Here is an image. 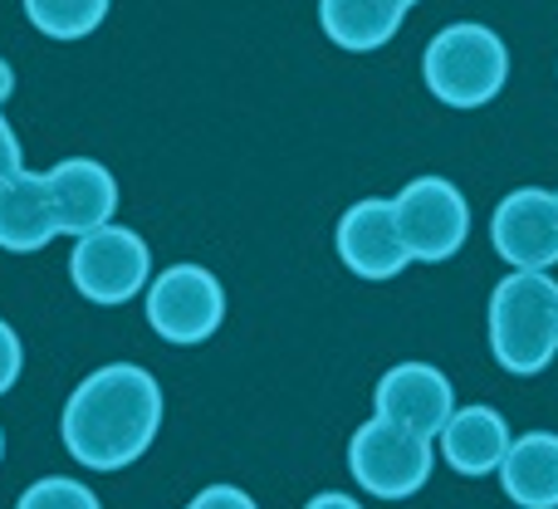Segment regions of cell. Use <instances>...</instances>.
Segmentation results:
<instances>
[{"mask_svg": "<svg viewBox=\"0 0 558 509\" xmlns=\"http://www.w3.org/2000/svg\"><path fill=\"white\" fill-rule=\"evenodd\" d=\"M500 485L520 509H558V432H530L510 441Z\"/></svg>", "mask_w": 558, "mask_h": 509, "instance_id": "obj_15", "label": "cell"}, {"mask_svg": "<svg viewBox=\"0 0 558 509\" xmlns=\"http://www.w3.org/2000/svg\"><path fill=\"white\" fill-rule=\"evenodd\" d=\"M422 78L446 108H485L510 78V49L490 25H446L426 45Z\"/></svg>", "mask_w": 558, "mask_h": 509, "instance_id": "obj_3", "label": "cell"}, {"mask_svg": "<svg viewBox=\"0 0 558 509\" xmlns=\"http://www.w3.org/2000/svg\"><path fill=\"white\" fill-rule=\"evenodd\" d=\"M10 94H15V69H10L5 59H0V104H5Z\"/></svg>", "mask_w": 558, "mask_h": 509, "instance_id": "obj_21", "label": "cell"}, {"mask_svg": "<svg viewBox=\"0 0 558 509\" xmlns=\"http://www.w3.org/2000/svg\"><path fill=\"white\" fill-rule=\"evenodd\" d=\"M186 509H192V505H186Z\"/></svg>", "mask_w": 558, "mask_h": 509, "instance_id": "obj_23", "label": "cell"}, {"mask_svg": "<svg viewBox=\"0 0 558 509\" xmlns=\"http://www.w3.org/2000/svg\"><path fill=\"white\" fill-rule=\"evenodd\" d=\"M59 235L54 196H49L45 172H10L0 182V251L35 255Z\"/></svg>", "mask_w": 558, "mask_h": 509, "instance_id": "obj_12", "label": "cell"}, {"mask_svg": "<svg viewBox=\"0 0 558 509\" xmlns=\"http://www.w3.org/2000/svg\"><path fill=\"white\" fill-rule=\"evenodd\" d=\"M495 251L514 269H554L558 265V192L520 186L490 216Z\"/></svg>", "mask_w": 558, "mask_h": 509, "instance_id": "obj_8", "label": "cell"}, {"mask_svg": "<svg viewBox=\"0 0 558 509\" xmlns=\"http://www.w3.org/2000/svg\"><path fill=\"white\" fill-rule=\"evenodd\" d=\"M20 367H25V348H20V338H15V328L0 318V397L15 387V377H20Z\"/></svg>", "mask_w": 558, "mask_h": 509, "instance_id": "obj_18", "label": "cell"}, {"mask_svg": "<svg viewBox=\"0 0 558 509\" xmlns=\"http://www.w3.org/2000/svg\"><path fill=\"white\" fill-rule=\"evenodd\" d=\"M304 509H363L353 500V495H338V490H324V495H314Z\"/></svg>", "mask_w": 558, "mask_h": 509, "instance_id": "obj_20", "label": "cell"}, {"mask_svg": "<svg viewBox=\"0 0 558 509\" xmlns=\"http://www.w3.org/2000/svg\"><path fill=\"white\" fill-rule=\"evenodd\" d=\"M49 177V196H54L59 235H84L113 221L118 211V182L104 162L94 157H64Z\"/></svg>", "mask_w": 558, "mask_h": 509, "instance_id": "obj_11", "label": "cell"}, {"mask_svg": "<svg viewBox=\"0 0 558 509\" xmlns=\"http://www.w3.org/2000/svg\"><path fill=\"white\" fill-rule=\"evenodd\" d=\"M373 407H377V416H387V422L436 441L441 426L451 422V412H456V392H451V377H446L441 367L397 363L392 373H383V383H377Z\"/></svg>", "mask_w": 558, "mask_h": 509, "instance_id": "obj_9", "label": "cell"}, {"mask_svg": "<svg viewBox=\"0 0 558 509\" xmlns=\"http://www.w3.org/2000/svg\"><path fill=\"white\" fill-rule=\"evenodd\" d=\"M397 231L412 259H451L461 255L465 235H471V206H465L461 186H451L446 177H416L392 196Z\"/></svg>", "mask_w": 558, "mask_h": 509, "instance_id": "obj_6", "label": "cell"}, {"mask_svg": "<svg viewBox=\"0 0 558 509\" xmlns=\"http://www.w3.org/2000/svg\"><path fill=\"white\" fill-rule=\"evenodd\" d=\"M0 456H5V432H0Z\"/></svg>", "mask_w": 558, "mask_h": 509, "instance_id": "obj_22", "label": "cell"}, {"mask_svg": "<svg viewBox=\"0 0 558 509\" xmlns=\"http://www.w3.org/2000/svg\"><path fill=\"white\" fill-rule=\"evenodd\" d=\"M432 465H436L432 441L387 422V416L363 422L353 432V441H348V471L377 500H407V495H416L432 481Z\"/></svg>", "mask_w": 558, "mask_h": 509, "instance_id": "obj_4", "label": "cell"}, {"mask_svg": "<svg viewBox=\"0 0 558 509\" xmlns=\"http://www.w3.org/2000/svg\"><path fill=\"white\" fill-rule=\"evenodd\" d=\"M441 456L446 465H451L456 475H465V481H481V475L500 471L505 451H510V422H505L495 407L475 402V407H461V412H451V422L441 426Z\"/></svg>", "mask_w": 558, "mask_h": 509, "instance_id": "obj_13", "label": "cell"}, {"mask_svg": "<svg viewBox=\"0 0 558 509\" xmlns=\"http://www.w3.org/2000/svg\"><path fill=\"white\" fill-rule=\"evenodd\" d=\"M113 0H25V20L49 39H84L108 20Z\"/></svg>", "mask_w": 558, "mask_h": 509, "instance_id": "obj_16", "label": "cell"}, {"mask_svg": "<svg viewBox=\"0 0 558 509\" xmlns=\"http://www.w3.org/2000/svg\"><path fill=\"white\" fill-rule=\"evenodd\" d=\"M490 353L505 373L539 377L558 353V284L549 269H514L490 294Z\"/></svg>", "mask_w": 558, "mask_h": 509, "instance_id": "obj_2", "label": "cell"}, {"mask_svg": "<svg viewBox=\"0 0 558 509\" xmlns=\"http://www.w3.org/2000/svg\"><path fill=\"white\" fill-rule=\"evenodd\" d=\"M147 275H153V251L137 231L128 226H98V231L74 235V255H69V279L84 299L94 304H128L143 294Z\"/></svg>", "mask_w": 558, "mask_h": 509, "instance_id": "obj_5", "label": "cell"}, {"mask_svg": "<svg viewBox=\"0 0 558 509\" xmlns=\"http://www.w3.org/2000/svg\"><path fill=\"white\" fill-rule=\"evenodd\" d=\"M10 172H20V137H15V128H10V118L0 113V182H5Z\"/></svg>", "mask_w": 558, "mask_h": 509, "instance_id": "obj_19", "label": "cell"}, {"mask_svg": "<svg viewBox=\"0 0 558 509\" xmlns=\"http://www.w3.org/2000/svg\"><path fill=\"white\" fill-rule=\"evenodd\" d=\"M333 245H338V259H343L357 279H397L412 265V255H407V245H402V231H397L392 202H377V196L348 206L343 221H338Z\"/></svg>", "mask_w": 558, "mask_h": 509, "instance_id": "obj_10", "label": "cell"}, {"mask_svg": "<svg viewBox=\"0 0 558 509\" xmlns=\"http://www.w3.org/2000/svg\"><path fill=\"white\" fill-rule=\"evenodd\" d=\"M147 324L167 343H206L226 324V289L206 265H172L147 289Z\"/></svg>", "mask_w": 558, "mask_h": 509, "instance_id": "obj_7", "label": "cell"}, {"mask_svg": "<svg viewBox=\"0 0 558 509\" xmlns=\"http://www.w3.org/2000/svg\"><path fill=\"white\" fill-rule=\"evenodd\" d=\"M15 509H104L88 485L69 481V475H45L15 500Z\"/></svg>", "mask_w": 558, "mask_h": 509, "instance_id": "obj_17", "label": "cell"}, {"mask_svg": "<svg viewBox=\"0 0 558 509\" xmlns=\"http://www.w3.org/2000/svg\"><path fill=\"white\" fill-rule=\"evenodd\" d=\"M416 0H318V25L348 54H373L402 29Z\"/></svg>", "mask_w": 558, "mask_h": 509, "instance_id": "obj_14", "label": "cell"}, {"mask_svg": "<svg viewBox=\"0 0 558 509\" xmlns=\"http://www.w3.org/2000/svg\"><path fill=\"white\" fill-rule=\"evenodd\" d=\"M162 432V387L137 363H108L69 392L64 451L88 471H123Z\"/></svg>", "mask_w": 558, "mask_h": 509, "instance_id": "obj_1", "label": "cell"}]
</instances>
